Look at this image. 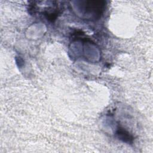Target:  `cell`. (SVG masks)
<instances>
[{"mask_svg": "<svg viewBox=\"0 0 153 153\" xmlns=\"http://www.w3.org/2000/svg\"><path fill=\"white\" fill-rule=\"evenodd\" d=\"M116 133L118 137V138L122 140L123 142L127 143H130L133 141V136L129 133V132L125 130L121 126H118L117 128Z\"/></svg>", "mask_w": 153, "mask_h": 153, "instance_id": "cell-1", "label": "cell"}]
</instances>
